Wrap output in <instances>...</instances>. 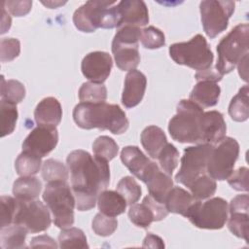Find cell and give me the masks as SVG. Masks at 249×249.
<instances>
[{"instance_id": "obj_43", "label": "cell", "mask_w": 249, "mask_h": 249, "mask_svg": "<svg viewBox=\"0 0 249 249\" xmlns=\"http://www.w3.org/2000/svg\"><path fill=\"white\" fill-rule=\"evenodd\" d=\"M18 206V200L10 196H1V228L14 223L15 215Z\"/></svg>"}, {"instance_id": "obj_13", "label": "cell", "mask_w": 249, "mask_h": 249, "mask_svg": "<svg viewBox=\"0 0 249 249\" xmlns=\"http://www.w3.org/2000/svg\"><path fill=\"white\" fill-rule=\"evenodd\" d=\"M51 222L49 209L43 202L40 200H18L14 224L20 225L29 232L35 233L48 230L51 226Z\"/></svg>"}, {"instance_id": "obj_48", "label": "cell", "mask_w": 249, "mask_h": 249, "mask_svg": "<svg viewBox=\"0 0 249 249\" xmlns=\"http://www.w3.org/2000/svg\"><path fill=\"white\" fill-rule=\"evenodd\" d=\"M30 246L33 248H37V247H50V248H56L57 245L54 242V240L46 234L43 235H39V236H35L32 238L31 242H30Z\"/></svg>"}, {"instance_id": "obj_26", "label": "cell", "mask_w": 249, "mask_h": 249, "mask_svg": "<svg viewBox=\"0 0 249 249\" xmlns=\"http://www.w3.org/2000/svg\"><path fill=\"white\" fill-rule=\"evenodd\" d=\"M141 143L145 151L152 159H158L159 153L167 143L163 130L156 125H149L141 133Z\"/></svg>"}, {"instance_id": "obj_51", "label": "cell", "mask_w": 249, "mask_h": 249, "mask_svg": "<svg viewBox=\"0 0 249 249\" xmlns=\"http://www.w3.org/2000/svg\"><path fill=\"white\" fill-rule=\"evenodd\" d=\"M2 16L3 17H2V25H1V32L0 33L4 34L11 27V18H10V16L6 12L4 3H2Z\"/></svg>"}, {"instance_id": "obj_45", "label": "cell", "mask_w": 249, "mask_h": 249, "mask_svg": "<svg viewBox=\"0 0 249 249\" xmlns=\"http://www.w3.org/2000/svg\"><path fill=\"white\" fill-rule=\"evenodd\" d=\"M229 185L240 192L248 191V168L247 167H239L235 171H232L231 175L228 177Z\"/></svg>"}, {"instance_id": "obj_41", "label": "cell", "mask_w": 249, "mask_h": 249, "mask_svg": "<svg viewBox=\"0 0 249 249\" xmlns=\"http://www.w3.org/2000/svg\"><path fill=\"white\" fill-rule=\"evenodd\" d=\"M141 44L146 49H160L165 45V37L161 30L155 26H148L141 30Z\"/></svg>"}, {"instance_id": "obj_22", "label": "cell", "mask_w": 249, "mask_h": 249, "mask_svg": "<svg viewBox=\"0 0 249 249\" xmlns=\"http://www.w3.org/2000/svg\"><path fill=\"white\" fill-rule=\"evenodd\" d=\"M221 89L218 84L211 80L197 81L190 93V100L200 106L207 108L215 106L220 97Z\"/></svg>"}, {"instance_id": "obj_11", "label": "cell", "mask_w": 249, "mask_h": 249, "mask_svg": "<svg viewBox=\"0 0 249 249\" xmlns=\"http://www.w3.org/2000/svg\"><path fill=\"white\" fill-rule=\"evenodd\" d=\"M235 3L233 1L206 0L199 4L201 23L205 34L213 39L221 32L225 31L229 24V19L234 12Z\"/></svg>"}, {"instance_id": "obj_14", "label": "cell", "mask_w": 249, "mask_h": 249, "mask_svg": "<svg viewBox=\"0 0 249 249\" xmlns=\"http://www.w3.org/2000/svg\"><path fill=\"white\" fill-rule=\"evenodd\" d=\"M57 142L58 133L56 127L38 125L24 139L22 151L42 159L56 147Z\"/></svg>"}, {"instance_id": "obj_47", "label": "cell", "mask_w": 249, "mask_h": 249, "mask_svg": "<svg viewBox=\"0 0 249 249\" xmlns=\"http://www.w3.org/2000/svg\"><path fill=\"white\" fill-rule=\"evenodd\" d=\"M249 211V196L247 194L244 195H238L234 196L229 206V212H245L248 213Z\"/></svg>"}, {"instance_id": "obj_2", "label": "cell", "mask_w": 249, "mask_h": 249, "mask_svg": "<svg viewBox=\"0 0 249 249\" xmlns=\"http://www.w3.org/2000/svg\"><path fill=\"white\" fill-rule=\"evenodd\" d=\"M73 119L83 129H107L113 134L124 133L129 125L125 113L121 107L106 102H80L73 110Z\"/></svg>"}, {"instance_id": "obj_8", "label": "cell", "mask_w": 249, "mask_h": 249, "mask_svg": "<svg viewBox=\"0 0 249 249\" xmlns=\"http://www.w3.org/2000/svg\"><path fill=\"white\" fill-rule=\"evenodd\" d=\"M141 36L140 27L124 25L118 30L112 41V53L117 66L123 71L134 70L140 62L138 42Z\"/></svg>"}, {"instance_id": "obj_23", "label": "cell", "mask_w": 249, "mask_h": 249, "mask_svg": "<svg viewBox=\"0 0 249 249\" xmlns=\"http://www.w3.org/2000/svg\"><path fill=\"white\" fill-rule=\"evenodd\" d=\"M196 201L192 194L180 187H172L169 191L164 205L168 212L186 216L189 208Z\"/></svg>"}, {"instance_id": "obj_10", "label": "cell", "mask_w": 249, "mask_h": 249, "mask_svg": "<svg viewBox=\"0 0 249 249\" xmlns=\"http://www.w3.org/2000/svg\"><path fill=\"white\" fill-rule=\"evenodd\" d=\"M239 155V144L232 137H225L213 145L209 153L206 173L214 180L228 179L233 171V166Z\"/></svg>"}, {"instance_id": "obj_6", "label": "cell", "mask_w": 249, "mask_h": 249, "mask_svg": "<svg viewBox=\"0 0 249 249\" xmlns=\"http://www.w3.org/2000/svg\"><path fill=\"white\" fill-rule=\"evenodd\" d=\"M43 199L51 210L54 225L59 229L70 228L74 224L75 196L66 182L47 183Z\"/></svg>"}, {"instance_id": "obj_4", "label": "cell", "mask_w": 249, "mask_h": 249, "mask_svg": "<svg viewBox=\"0 0 249 249\" xmlns=\"http://www.w3.org/2000/svg\"><path fill=\"white\" fill-rule=\"evenodd\" d=\"M249 27L247 23L237 24L217 46L218 59L215 70L224 76L231 72L238 62L248 54Z\"/></svg>"}, {"instance_id": "obj_5", "label": "cell", "mask_w": 249, "mask_h": 249, "mask_svg": "<svg viewBox=\"0 0 249 249\" xmlns=\"http://www.w3.org/2000/svg\"><path fill=\"white\" fill-rule=\"evenodd\" d=\"M203 109L190 99H182L176 109V115L168 124V131L173 140L180 143H197L200 141V117Z\"/></svg>"}, {"instance_id": "obj_37", "label": "cell", "mask_w": 249, "mask_h": 249, "mask_svg": "<svg viewBox=\"0 0 249 249\" xmlns=\"http://www.w3.org/2000/svg\"><path fill=\"white\" fill-rule=\"evenodd\" d=\"M117 192L129 205L136 203L142 195L141 187L131 176H124L119 181L117 185Z\"/></svg>"}, {"instance_id": "obj_9", "label": "cell", "mask_w": 249, "mask_h": 249, "mask_svg": "<svg viewBox=\"0 0 249 249\" xmlns=\"http://www.w3.org/2000/svg\"><path fill=\"white\" fill-rule=\"evenodd\" d=\"M228 202L222 197H212L205 202L196 200L185 217L198 229L219 230L228 221Z\"/></svg>"}, {"instance_id": "obj_17", "label": "cell", "mask_w": 249, "mask_h": 249, "mask_svg": "<svg viewBox=\"0 0 249 249\" xmlns=\"http://www.w3.org/2000/svg\"><path fill=\"white\" fill-rule=\"evenodd\" d=\"M121 160L136 178L147 182L159 166L150 160L137 146H126L121 152Z\"/></svg>"}, {"instance_id": "obj_12", "label": "cell", "mask_w": 249, "mask_h": 249, "mask_svg": "<svg viewBox=\"0 0 249 249\" xmlns=\"http://www.w3.org/2000/svg\"><path fill=\"white\" fill-rule=\"evenodd\" d=\"M212 146L210 144H198L184 150L181 166L175 176L178 183L188 188L195 179L206 173L207 159Z\"/></svg>"}, {"instance_id": "obj_38", "label": "cell", "mask_w": 249, "mask_h": 249, "mask_svg": "<svg viewBox=\"0 0 249 249\" xmlns=\"http://www.w3.org/2000/svg\"><path fill=\"white\" fill-rule=\"evenodd\" d=\"M0 115H1V137L11 134L15 128L18 121V110L15 104L8 103L4 100L0 102Z\"/></svg>"}, {"instance_id": "obj_1", "label": "cell", "mask_w": 249, "mask_h": 249, "mask_svg": "<svg viewBox=\"0 0 249 249\" xmlns=\"http://www.w3.org/2000/svg\"><path fill=\"white\" fill-rule=\"evenodd\" d=\"M70 171L71 188L79 211H88L95 206L99 194L110 183L108 161L92 157L84 150L72 151L66 159Z\"/></svg>"}, {"instance_id": "obj_34", "label": "cell", "mask_w": 249, "mask_h": 249, "mask_svg": "<svg viewBox=\"0 0 249 249\" xmlns=\"http://www.w3.org/2000/svg\"><path fill=\"white\" fill-rule=\"evenodd\" d=\"M107 98V89L103 84L84 83L79 89V99L85 103H101Z\"/></svg>"}, {"instance_id": "obj_19", "label": "cell", "mask_w": 249, "mask_h": 249, "mask_svg": "<svg viewBox=\"0 0 249 249\" xmlns=\"http://www.w3.org/2000/svg\"><path fill=\"white\" fill-rule=\"evenodd\" d=\"M117 9L120 18L118 27L124 25L141 27L149 22L148 8L142 0H123L117 3Z\"/></svg>"}, {"instance_id": "obj_3", "label": "cell", "mask_w": 249, "mask_h": 249, "mask_svg": "<svg viewBox=\"0 0 249 249\" xmlns=\"http://www.w3.org/2000/svg\"><path fill=\"white\" fill-rule=\"evenodd\" d=\"M76 28L82 32H94L97 28L118 27L120 22L115 1H88L73 15Z\"/></svg>"}, {"instance_id": "obj_39", "label": "cell", "mask_w": 249, "mask_h": 249, "mask_svg": "<svg viewBox=\"0 0 249 249\" xmlns=\"http://www.w3.org/2000/svg\"><path fill=\"white\" fill-rule=\"evenodd\" d=\"M231 216L228 221V228L231 233L239 238H243L247 243L249 242V222L248 213L233 212L230 213Z\"/></svg>"}, {"instance_id": "obj_36", "label": "cell", "mask_w": 249, "mask_h": 249, "mask_svg": "<svg viewBox=\"0 0 249 249\" xmlns=\"http://www.w3.org/2000/svg\"><path fill=\"white\" fill-rule=\"evenodd\" d=\"M92 151L94 157L110 161L118 155L119 146L113 138L102 135L94 140L92 144Z\"/></svg>"}, {"instance_id": "obj_16", "label": "cell", "mask_w": 249, "mask_h": 249, "mask_svg": "<svg viewBox=\"0 0 249 249\" xmlns=\"http://www.w3.org/2000/svg\"><path fill=\"white\" fill-rule=\"evenodd\" d=\"M112 57L105 52H91L83 58L81 70L83 75L92 83L103 84L111 73Z\"/></svg>"}, {"instance_id": "obj_35", "label": "cell", "mask_w": 249, "mask_h": 249, "mask_svg": "<svg viewBox=\"0 0 249 249\" xmlns=\"http://www.w3.org/2000/svg\"><path fill=\"white\" fill-rule=\"evenodd\" d=\"M60 248H89L84 231L78 228L62 229L58 235Z\"/></svg>"}, {"instance_id": "obj_15", "label": "cell", "mask_w": 249, "mask_h": 249, "mask_svg": "<svg viewBox=\"0 0 249 249\" xmlns=\"http://www.w3.org/2000/svg\"><path fill=\"white\" fill-rule=\"evenodd\" d=\"M168 213L163 203L155 200L149 195L143 198L142 203L130 205L128 218L136 227L146 229L150 227L152 222L164 219Z\"/></svg>"}, {"instance_id": "obj_20", "label": "cell", "mask_w": 249, "mask_h": 249, "mask_svg": "<svg viewBox=\"0 0 249 249\" xmlns=\"http://www.w3.org/2000/svg\"><path fill=\"white\" fill-rule=\"evenodd\" d=\"M147 86L146 76L134 69L128 71L124 79V86L122 94V103L126 108L137 106L145 93Z\"/></svg>"}, {"instance_id": "obj_32", "label": "cell", "mask_w": 249, "mask_h": 249, "mask_svg": "<svg viewBox=\"0 0 249 249\" xmlns=\"http://www.w3.org/2000/svg\"><path fill=\"white\" fill-rule=\"evenodd\" d=\"M41 158L22 151L15 161V168L19 176H33L41 168Z\"/></svg>"}, {"instance_id": "obj_28", "label": "cell", "mask_w": 249, "mask_h": 249, "mask_svg": "<svg viewBox=\"0 0 249 249\" xmlns=\"http://www.w3.org/2000/svg\"><path fill=\"white\" fill-rule=\"evenodd\" d=\"M28 231L18 224L1 228L0 247L3 249L25 248V238Z\"/></svg>"}, {"instance_id": "obj_50", "label": "cell", "mask_w": 249, "mask_h": 249, "mask_svg": "<svg viewBox=\"0 0 249 249\" xmlns=\"http://www.w3.org/2000/svg\"><path fill=\"white\" fill-rule=\"evenodd\" d=\"M143 247H150V248H164V243L162 239L155 235L153 233H148L143 241Z\"/></svg>"}, {"instance_id": "obj_27", "label": "cell", "mask_w": 249, "mask_h": 249, "mask_svg": "<svg viewBox=\"0 0 249 249\" xmlns=\"http://www.w3.org/2000/svg\"><path fill=\"white\" fill-rule=\"evenodd\" d=\"M42 190L41 181L34 176H21L13 185V195L21 201L34 200Z\"/></svg>"}, {"instance_id": "obj_30", "label": "cell", "mask_w": 249, "mask_h": 249, "mask_svg": "<svg viewBox=\"0 0 249 249\" xmlns=\"http://www.w3.org/2000/svg\"><path fill=\"white\" fill-rule=\"evenodd\" d=\"M1 100L17 105L21 102L25 96L24 86L17 80H6L1 77Z\"/></svg>"}, {"instance_id": "obj_18", "label": "cell", "mask_w": 249, "mask_h": 249, "mask_svg": "<svg viewBox=\"0 0 249 249\" xmlns=\"http://www.w3.org/2000/svg\"><path fill=\"white\" fill-rule=\"evenodd\" d=\"M227 125L223 114L218 111L203 112L200 117L201 144L216 145L226 137Z\"/></svg>"}, {"instance_id": "obj_21", "label": "cell", "mask_w": 249, "mask_h": 249, "mask_svg": "<svg viewBox=\"0 0 249 249\" xmlns=\"http://www.w3.org/2000/svg\"><path fill=\"white\" fill-rule=\"evenodd\" d=\"M34 118L38 125L56 127L62 118V108L59 101L52 96L42 99L35 108Z\"/></svg>"}, {"instance_id": "obj_33", "label": "cell", "mask_w": 249, "mask_h": 249, "mask_svg": "<svg viewBox=\"0 0 249 249\" xmlns=\"http://www.w3.org/2000/svg\"><path fill=\"white\" fill-rule=\"evenodd\" d=\"M68 167L61 161L53 159H49L42 165V177L47 183L51 182H67Z\"/></svg>"}, {"instance_id": "obj_40", "label": "cell", "mask_w": 249, "mask_h": 249, "mask_svg": "<svg viewBox=\"0 0 249 249\" xmlns=\"http://www.w3.org/2000/svg\"><path fill=\"white\" fill-rule=\"evenodd\" d=\"M158 160H159L160 168L163 170V172L171 176L172 172L178 165L179 152L174 145L170 143H166L159 153Z\"/></svg>"}, {"instance_id": "obj_7", "label": "cell", "mask_w": 249, "mask_h": 249, "mask_svg": "<svg viewBox=\"0 0 249 249\" xmlns=\"http://www.w3.org/2000/svg\"><path fill=\"white\" fill-rule=\"evenodd\" d=\"M169 55L177 64L197 71L211 68L214 59L213 53L201 34H196L188 42L172 44L169 47Z\"/></svg>"}, {"instance_id": "obj_46", "label": "cell", "mask_w": 249, "mask_h": 249, "mask_svg": "<svg viewBox=\"0 0 249 249\" xmlns=\"http://www.w3.org/2000/svg\"><path fill=\"white\" fill-rule=\"evenodd\" d=\"M7 10L15 17L27 15L32 7V1H4Z\"/></svg>"}, {"instance_id": "obj_44", "label": "cell", "mask_w": 249, "mask_h": 249, "mask_svg": "<svg viewBox=\"0 0 249 249\" xmlns=\"http://www.w3.org/2000/svg\"><path fill=\"white\" fill-rule=\"evenodd\" d=\"M20 43L16 38H3L0 42V60L10 62L18 56Z\"/></svg>"}, {"instance_id": "obj_31", "label": "cell", "mask_w": 249, "mask_h": 249, "mask_svg": "<svg viewBox=\"0 0 249 249\" xmlns=\"http://www.w3.org/2000/svg\"><path fill=\"white\" fill-rule=\"evenodd\" d=\"M188 188L196 200H201L206 199L215 194L217 184L213 178L205 173L195 179Z\"/></svg>"}, {"instance_id": "obj_25", "label": "cell", "mask_w": 249, "mask_h": 249, "mask_svg": "<svg viewBox=\"0 0 249 249\" xmlns=\"http://www.w3.org/2000/svg\"><path fill=\"white\" fill-rule=\"evenodd\" d=\"M145 184L147 185L149 195L155 200L163 204L169 191L173 187V181L171 177L160 171V168L155 170V172L149 177Z\"/></svg>"}, {"instance_id": "obj_29", "label": "cell", "mask_w": 249, "mask_h": 249, "mask_svg": "<svg viewBox=\"0 0 249 249\" xmlns=\"http://www.w3.org/2000/svg\"><path fill=\"white\" fill-rule=\"evenodd\" d=\"M248 93V86L245 85L231 100L229 105V114L235 122H245L249 117Z\"/></svg>"}, {"instance_id": "obj_49", "label": "cell", "mask_w": 249, "mask_h": 249, "mask_svg": "<svg viewBox=\"0 0 249 249\" xmlns=\"http://www.w3.org/2000/svg\"><path fill=\"white\" fill-rule=\"evenodd\" d=\"M195 78L196 79V81L211 80V81H214V82L218 83L219 81L222 80L223 76H221L216 70H213V69L209 68V69H206V70L197 71L195 75Z\"/></svg>"}, {"instance_id": "obj_24", "label": "cell", "mask_w": 249, "mask_h": 249, "mask_svg": "<svg viewBox=\"0 0 249 249\" xmlns=\"http://www.w3.org/2000/svg\"><path fill=\"white\" fill-rule=\"evenodd\" d=\"M97 204L99 211L110 217L123 214L127 205L125 199L118 192L111 190H104L99 194Z\"/></svg>"}, {"instance_id": "obj_42", "label": "cell", "mask_w": 249, "mask_h": 249, "mask_svg": "<svg viewBox=\"0 0 249 249\" xmlns=\"http://www.w3.org/2000/svg\"><path fill=\"white\" fill-rule=\"evenodd\" d=\"M118 227V221L114 217L97 213L91 223V228L93 231L99 236H109L111 235Z\"/></svg>"}, {"instance_id": "obj_52", "label": "cell", "mask_w": 249, "mask_h": 249, "mask_svg": "<svg viewBox=\"0 0 249 249\" xmlns=\"http://www.w3.org/2000/svg\"><path fill=\"white\" fill-rule=\"evenodd\" d=\"M42 3L46 6H48V7H51V5H53L52 6V9H53V8H57L59 5H63L65 2H54L53 3V2L51 1V2H42Z\"/></svg>"}]
</instances>
